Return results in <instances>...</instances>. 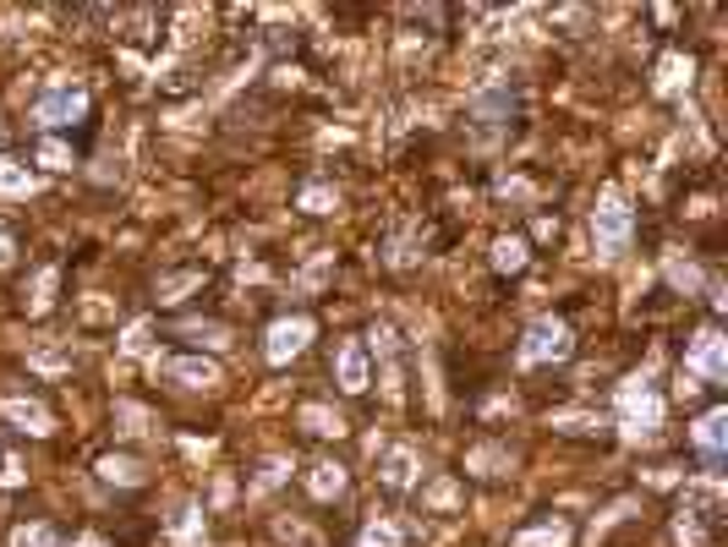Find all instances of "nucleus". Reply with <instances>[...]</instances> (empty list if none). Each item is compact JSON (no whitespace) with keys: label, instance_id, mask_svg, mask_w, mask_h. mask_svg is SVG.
Instances as JSON below:
<instances>
[{"label":"nucleus","instance_id":"f257e3e1","mask_svg":"<svg viewBox=\"0 0 728 547\" xmlns=\"http://www.w3.org/2000/svg\"><path fill=\"white\" fill-rule=\"evenodd\" d=\"M718 515H724V482H718V476L685 482V504H679V520H674L679 547H712Z\"/></svg>","mask_w":728,"mask_h":547},{"label":"nucleus","instance_id":"f03ea898","mask_svg":"<svg viewBox=\"0 0 728 547\" xmlns=\"http://www.w3.org/2000/svg\"><path fill=\"white\" fill-rule=\"evenodd\" d=\"M619 433H625V444H652L663 433V400L646 378L619 383Z\"/></svg>","mask_w":728,"mask_h":547},{"label":"nucleus","instance_id":"7ed1b4c3","mask_svg":"<svg viewBox=\"0 0 728 547\" xmlns=\"http://www.w3.org/2000/svg\"><path fill=\"white\" fill-rule=\"evenodd\" d=\"M630 230H636V214H630L625 192H619V186H603V197H597V208H592V241H597V258L614 264V258L630 247Z\"/></svg>","mask_w":728,"mask_h":547},{"label":"nucleus","instance_id":"20e7f679","mask_svg":"<svg viewBox=\"0 0 728 547\" xmlns=\"http://www.w3.org/2000/svg\"><path fill=\"white\" fill-rule=\"evenodd\" d=\"M83 115H89V89L72 83V78L50 83V89L39 93V104H33V121H39L44 132H55V126H78Z\"/></svg>","mask_w":728,"mask_h":547},{"label":"nucleus","instance_id":"39448f33","mask_svg":"<svg viewBox=\"0 0 728 547\" xmlns=\"http://www.w3.org/2000/svg\"><path fill=\"white\" fill-rule=\"evenodd\" d=\"M575 351V334L564 318H537L521 340V367H547V362H570Z\"/></svg>","mask_w":728,"mask_h":547},{"label":"nucleus","instance_id":"423d86ee","mask_svg":"<svg viewBox=\"0 0 728 547\" xmlns=\"http://www.w3.org/2000/svg\"><path fill=\"white\" fill-rule=\"evenodd\" d=\"M685 372H690V378H707V383H724V378H728V340H724V329H701V334L690 340Z\"/></svg>","mask_w":728,"mask_h":547},{"label":"nucleus","instance_id":"0eeeda50","mask_svg":"<svg viewBox=\"0 0 728 547\" xmlns=\"http://www.w3.org/2000/svg\"><path fill=\"white\" fill-rule=\"evenodd\" d=\"M307 345H312V318H301V312H296V318H279L269 329V340H264V362L285 367L290 357H301Z\"/></svg>","mask_w":728,"mask_h":547},{"label":"nucleus","instance_id":"6e6552de","mask_svg":"<svg viewBox=\"0 0 728 547\" xmlns=\"http://www.w3.org/2000/svg\"><path fill=\"white\" fill-rule=\"evenodd\" d=\"M0 416H6L17 433H28V438H50V433H55V416H50L39 400H28V394H6V400H0Z\"/></svg>","mask_w":728,"mask_h":547},{"label":"nucleus","instance_id":"1a4fd4ad","mask_svg":"<svg viewBox=\"0 0 728 547\" xmlns=\"http://www.w3.org/2000/svg\"><path fill=\"white\" fill-rule=\"evenodd\" d=\"M335 383H340L346 394H367L372 367H367V345H362V340H340V345H335Z\"/></svg>","mask_w":728,"mask_h":547},{"label":"nucleus","instance_id":"9d476101","mask_svg":"<svg viewBox=\"0 0 728 547\" xmlns=\"http://www.w3.org/2000/svg\"><path fill=\"white\" fill-rule=\"evenodd\" d=\"M160 372H165L171 383H182V389H214V383H219V362H214V357H165Z\"/></svg>","mask_w":728,"mask_h":547},{"label":"nucleus","instance_id":"9b49d317","mask_svg":"<svg viewBox=\"0 0 728 547\" xmlns=\"http://www.w3.org/2000/svg\"><path fill=\"white\" fill-rule=\"evenodd\" d=\"M690 438H696V450L707 455V465H718L724 450H728V411H724V405H718V411H707V416L690 427Z\"/></svg>","mask_w":728,"mask_h":547},{"label":"nucleus","instance_id":"f8f14e48","mask_svg":"<svg viewBox=\"0 0 728 547\" xmlns=\"http://www.w3.org/2000/svg\"><path fill=\"white\" fill-rule=\"evenodd\" d=\"M690 78H696V61L674 50V55H663V61H657V83H652V89L663 93V99H674V93L690 89Z\"/></svg>","mask_w":728,"mask_h":547},{"label":"nucleus","instance_id":"ddd939ff","mask_svg":"<svg viewBox=\"0 0 728 547\" xmlns=\"http://www.w3.org/2000/svg\"><path fill=\"white\" fill-rule=\"evenodd\" d=\"M378 476H383V487L406 493V487L417 482V450H411V444H394V450L383 455V471H378Z\"/></svg>","mask_w":728,"mask_h":547},{"label":"nucleus","instance_id":"4468645a","mask_svg":"<svg viewBox=\"0 0 728 547\" xmlns=\"http://www.w3.org/2000/svg\"><path fill=\"white\" fill-rule=\"evenodd\" d=\"M307 493H312L318 504H329V498H340V493H346V471H340L335 460H318V465L307 471Z\"/></svg>","mask_w":728,"mask_h":547},{"label":"nucleus","instance_id":"2eb2a0df","mask_svg":"<svg viewBox=\"0 0 728 547\" xmlns=\"http://www.w3.org/2000/svg\"><path fill=\"white\" fill-rule=\"evenodd\" d=\"M515 547H570V526H564L558 515H547V520H537V526L515 531Z\"/></svg>","mask_w":728,"mask_h":547},{"label":"nucleus","instance_id":"dca6fc26","mask_svg":"<svg viewBox=\"0 0 728 547\" xmlns=\"http://www.w3.org/2000/svg\"><path fill=\"white\" fill-rule=\"evenodd\" d=\"M171 537H176L182 547H203V537H208V531H203V515H197V504H182V509L171 515Z\"/></svg>","mask_w":728,"mask_h":547},{"label":"nucleus","instance_id":"f3484780","mask_svg":"<svg viewBox=\"0 0 728 547\" xmlns=\"http://www.w3.org/2000/svg\"><path fill=\"white\" fill-rule=\"evenodd\" d=\"M296 208H301V214H335V208H340V192L329 182H307L301 197H296Z\"/></svg>","mask_w":728,"mask_h":547},{"label":"nucleus","instance_id":"a211bd4d","mask_svg":"<svg viewBox=\"0 0 728 547\" xmlns=\"http://www.w3.org/2000/svg\"><path fill=\"white\" fill-rule=\"evenodd\" d=\"M55 290H61V269L50 264V269H39V279H33V296H28V312H33V318H44V312L55 307Z\"/></svg>","mask_w":728,"mask_h":547},{"label":"nucleus","instance_id":"6ab92c4d","mask_svg":"<svg viewBox=\"0 0 728 547\" xmlns=\"http://www.w3.org/2000/svg\"><path fill=\"white\" fill-rule=\"evenodd\" d=\"M99 476L115 482V487H137V482H143V465H137L132 455H104L99 460Z\"/></svg>","mask_w":728,"mask_h":547},{"label":"nucleus","instance_id":"aec40b11","mask_svg":"<svg viewBox=\"0 0 728 547\" xmlns=\"http://www.w3.org/2000/svg\"><path fill=\"white\" fill-rule=\"evenodd\" d=\"M39 192V176L28 171V165H0V197H33Z\"/></svg>","mask_w":728,"mask_h":547},{"label":"nucleus","instance_id":"412c9836","mask_svg":"<svg viewBox=\"0 0 728 547\" xmlns=\"http://www.w3.org/2000/svg\"><path fill=\"white\" fill-rule=\"evenodd\" d=\"M493 269L499 274L526 269V241H521V236H499V241H493Z\"/></svg>","mask_w":728,"mask_h":547},{"label":"nucleus","instance_id":"4be33fe9","mask_svg":"<svg viewBox=\"0 0 728 547\" xmlns=\"http://www.w3.org/2000/svg\"><path fill=\"white\" fill-rule=\"evenodd\" d=\"M301 427L318 433V438H340V433H346V422H340L329 405H307V411H301Z\"/></svg>","mask_w":728,"mask_h":547},{"label":"nucleus","instance_id":"5701e85b","mask_svg":"<svg viewBox=\"0 0 728 547\" xmlns=\"http://www.w3.org/2000/svg\"><path fill=\"white\" fill-rule=\"evenodd\" d=\"M197 285H203V269L165 274V279H160V301H165V307H176V301H182L186 290H197Z\"/></svg>","mask_w":728,"mask_h":547},{"label":"nucleus","instance_id":"b1692460","mask_svg":"<svg viewBox=\"0 0 728 547\" xmlns=\"http://www.w3.org/2000/svg\"><path fill=\"white\" fill-rule=\"evenodd\" d=\"M668 285L685 290V296H696V290H701V269H696L690 258H668Z\"/></svg>","mask_w":728,"mask_h":547},{"label":"nucleus","instance_id":"393cba45","mask_svg":"<svg viewBox=\"0 0 728 547\" xmlns=\"http://www.w3.org/2000/svg\"><path fill=\"white\" fill-rule=\"evenodd\" d=\"M357 547H406V531L394 526V520H372L362 531V543Z\"/></svg>","mask_w":728,"mask_h":547},{"label":"nucleus","instance_id":"a878e982","mask_svg":"<svg viewBox=\"0 0 728 547\" xmlns=\"http://www.w3.org/2000/svg\"><path fill=\"white\" fill-rule=\"evenodd\" d=\"M39 165H44V171H72V148H66L61 137H44V143H39Z\"/></svg>","mask_w":728,"mask_h":547},{"label":"nucleus","instance_id":"bb28decb","mask_svg":"<svg viewBox=\"0 0 728 547\" xmlns=\"http://www.w3.org/2000/svg\"><path fill=\"white\" fill-rule=\"evenodd\" d=\"M148 334H154V329H148V318H137V323L121 334V351H126V357H148V345H154Z\"/></svg>","mask_w":728,"mask_h":547},{"label":"nucleus","instance_id":"cd10ccee","mask_svg":"<svg viewBox=\"0 0 728 547\" xmlns=\"http://www.w3.org/2000/svg\"><path fill=\"white\" fill-rule=\"evenodd\" d=\"M11 547H61V543H55L50 526H17V531H11Z\"/></svg>","mask_w":728,"mask_h":547},{"label":"nucleus","instance_id":"c85d7f7f","mask_svg":"<svg viewBox=\"0 0 728 547\" xmlns=\"http://www.w3.org/2000/svg\"><path fill=\"white\" fill-rule=\"evenodd\" d=\"M115 422H121V433H126V438L148 433V411H137V405H126V400L115 405Z\"/></svg>","mask_w":728,"mask_h":547},{"label":"nucleus","instance_id":"c756f323","mask_svg":"<svg viewBox=\"0 0 728 547\" xmlns=\"http://www.w3.org/2000/svg\"><path fill=\"white\" fill-rule=\"evenodd\" d=\"M22 482H28V465H22V455L0 450V487H22Z\"/></svg>","mask_w":728,"mask_h":547},{"label":"nucleus","instance_id":"7c9ffc66","mask_svg":"<svg viewBox=\"0 0 728 547\" xmlns=\"http://www.w3.org/2000/svg\"><path fill=\"white\" fill-rule=\"evenodd\" d=\"M504 465H510L504 450H488V444H482V450H471V471H482V476H493V471H504Z\"/></svg>","mask_w":728,"mask_h":547},{"label":"nucleus","instance_id":"2f4dec72","mask_svg":"<svg viewBox=\"0 0 728 547\" xmlns=\"http://www.w3.org/2000/svg\"><path fill=\"white\" fill-rule=\"evenodd\" d=\"M186 340H203V345L219 351V345H225V329H219V323H186Z\"/></svg>","mask_w":728,"mask_h":547},{"label":"nucleus","instance_id":"473e14b6","mask_svg":"<svg viewBox=\"0 0 728 547\" xmlns=\"http://www.w3.org/2000/svg\"><path fill=\"white\" fill-rule=\"evenodd\" d=\"M285 476H290V465H285V460H269V465L258 471V482H253V487H258V493H269V487H279Z\"/></svg>","mask_w":728,"mask_h":547},{"label":"nucleus","instance_id":"72a5a7b5","mask_svg":"<svg viewBox=\"0 0 728 547\" xmlns=\"http://www.w3.org/2000/svg\"><path fill=\"white\" fill-rule=\"evenodd\" d=\"M428 498H433V504H439V509H455V504H460L455 482H433V487H428Z\"/></svg>","mask_w":728,"mask_h":547},{"label":"nucleus","instance_id":"f704fd0d","mask_svg":"<svg viewBox=\"0 0 728 547\" xmlns=\"http://www.w3.org/2000/svg\"><path fill=\"white\" fill-rule=\"evenodd\" d=\"M558 427H564V433H592L597 422H592V416H558Z\"/></svg>","mask_w":728,"mask_h":547},{"label":"nucleus","instance_id":"c9c22d12","mask_svg":"<svg viewBox=\"0 0 728 547\" xmlns=\"http://www.w3.org/2000/svg\"><path fill=\"white\" fill-rule=\"evenodd\" d=\"M11 258H17V241L0 230V269H11Z\"/></svg>","mask_w":728,"mask_h":547},{"label":"nucleus","instance_id":"e433bc0d","mask_svg":"<svg viewBox=\"0 0 728 547\" xmlns=\"http://www.w3.org/2000/svg\"><path fill=\"white\" fill-rule=\"evenodd\" d=\"M72 547H104V543H99V537H78V543H72Z\"/></svg>","mask_w":728,"mask_h":547},{"label":"nucleus","instance_id":"4c0bfd02","mask_svg":"<svg viewBox=\"0 0 728 547\" xmlns=\"http://www.w3.org/2000/svg\"><path fill=\"white\" fill-rule=\"evenodd\" d=\"M0 148H6V126H0Z\"/></svg>","mask_w":728,"mask_h":547}]
</instances>
